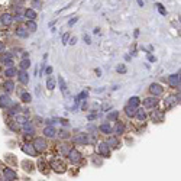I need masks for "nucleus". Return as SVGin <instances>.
Masks as SVG:
<instances>
[{"instance_id":"nucleus-13","label":"nucleus","mask_w":181,"mask_h":181,"mask_svg":"<svg viewBox=\"0 0 181 181\" xmlns=\"http://www.w3.org/2000/svg\"><path fill=\"white\" fill-rule=\"evenodd\" d=\"M12 104H13V102L10 100V97L7 96V94H2L0 96V107L2 109H9Z\"/></svg>"},{"instance_id":"nucleus-3","label":"nucleus","mask_w":181,"mask_h":181,"mask_svg":"<svg viewBox=\"0 0 181 181\" xmlns=\"http://www.w3.org/2000/svg\"><path fill=\"white\" fill-rule=\"evenodd\" d=\"M67 158H68V161L71 162V164H80V162L83 161V155H81V152L78 151L77 148H71V151L68 152V155H67Z\"/></svg>"},{"instance_id":"nucleus-21","label":"nucleus","mask_w":181,"mask_h":181,"mask_svg":"<svg viewBox=\"0 0 181 181\" xmlns=\"http://www.w3.org/2000/svg\"><path fill=\"white\" fill-rule=\"evenodd\" d=\"M0 22H2V23H3L5 26L12 25V22H13V16L10 15V13H3V15L0 16Z\"/></svg>"},{"instance_id":"nucleus-11","label":"nucleus","mask_w":181,"mask_h":181,"mask_svg":"<svg viewBox=\"0 0 181 181\" xmlns=\"http://www.w3.org/2000/svg\"><path fill=\"white\" fill-rule=\"evenodd\" d=\"M151 119H152L155 123H162L164 122V119H165V113H164L162 110L155 109L152 113H151Z\"/></svg>"},{"instance_id":"nucleus-34","label":"nucleus","mask_w":181,"mask_h":181,"mask_svg":"<svg viewBox=\"0 0 181 181\" xmlns=\"http://www.w3.org/2000/svg\"><path fill=\"white\" fill-rule=\"evenodd\" d=\"M29 67H31V61H29V58H28V59H22V61L19 62L20 71H26Z\"/></svg>"},{"instance_id":"nucleus-49","label":"nucleus","mask_w":181,"mask_h":181,"mask_svg":"<svg viewBox=\"0 0 181 181\" xmlns=\"http://www.w3.org/2000/svg\"><path fill=\"white\" fill-rule=\"evenodd\" d=\"M77 20H78V18H72V19L68 22V26H72L74 23H75V22H77Z\"/></svg>"},{"instance_id":"nucleus-51","label":"nucleus","mask_w":181,"mask_h":181,"mask_svg":"<svg viewBox=\"0 0 181 181\" xmlns=\"http://www.w3.org/2000/svg\"><path fill=\"white\" fill-rule=\"evenodd\" d=\"M83 39H84V42H85V44H91L90 36H89V35H84V38H83Z\"/></svg>"},{"instance_id":"nucleus-16","label":"nucleus","mask_w":181,"mask_h":181,"mask_svg":"<svg viewBox=\"0 0 181 181\" xmlns=\"http://www.w3.org/2000/svg\"><path fill=\"white\" fill-rule=\"evenodd\" d=\"M42 133L45 135V138L52 139V138H55V136H57V129H55L54 126H45L44 130H42Z\"/></svg>"},{"instance_id":"nucleus-41","label":"nucleus","mask_w":181,"mask_h":181,"mask_svg":"<svg viewBox=\"0 0 181 181\" xmlns=\"http://www.w3.org/2000/svg\"><path fill=\"white\" fill-rule=\"evenodd\" d=\"M57 133H58V136L59 138H61V139H70V133H68V130H59V132H57Z\"/></svg>"},{"instance_id":"nucleus-36","label":"nucleus","mask_w":181,"mask_h":181,"mask_svg":"<svg viewBox=\"0 0 181 181\" xmlns=\"http://www.w3.org/2000/svg\"><path fill=\"white\" fill-rule=\"evenodd\" d=\"M46 89L49 91H52L54 89H55V80L52 77H48V80H46Z\"/></svg>"},{"instance_id":"nucleus-4","label":"nucleus","mask_w":181,"mask_h":181,"mask_svg":"<svg viewBox=\"0 0 181 181\" xmlns=\"http://www.w3.org/2000/svg\"><path fill=\"white\" fill-rule=\"evenodd\" d=\"M2 175H3V180L5 181H16L18 180V174L16 171L10 167H5L2 169Z\"/></svg>"},{"instance_id":"nucleus-5","label":"nucleus","mask_w":181,"mask_h":181,"mask_svg":"<svg viewBox=\"0 0 181 181\" xmlns=\"http://www.w3.org/2000/svg\"><path fill=\"white\" fill-rule=\"evenodd\" d=\"M177 104H180V93H178V94H174V96H168L164 100V106H165L167 110L175 107Z\"/></svg>"},{"instance_id":"nucleus-2","label":"nucleus","mask_w":181,"mask_h":181,"mask_svg":"<svg viewBox=\"0 0 181 181\" xmlns=\"http://www.w3.org/2000/svg\"><path fill=\"white\" fill-rule=\"evenodd\" d=\"M32 146L35 148V151H36L38 154H42V152L48 151V142H46L45 138H35Z\"/></svg>"},{"instance_id":"nucleus-9","label":"nucleus","mask_w":181,"mask_h":181,"mask_svg":"<svg viewBox=\"0 0 181 181\" xmlns=\"http://www.w3.org/2000/svg\"><path fill=\"white\" fill-rule=\"evenodd\" d=\"M149 93L154 97H158L164 93V87L161 84H158V83H152V84L149 85Z\"/></svg>"},{"instance_id":"nucleus-25","label":"nucleus","mask_w":181,"mask_h":181,"mask_svg":"<svg viewBox=\"0 0 181 181\" xmlns=\"http://www.w3.org/2000/svg\"><path fill=\"white\" fill-rule=\"evenodd\" d=\"M22 168L25 169L26 173H33V171H35L33 162L32 161H28V159H25V161L22 162Z\"/></svg>"},{"instance_id":"nucleus-39","label":"nucleus","mask_w":181,"mask_h":181,"mask_svg":"<svg viewBox=\"0 0 181 181\" xmlns=\"http://www.w3.org/2000/svg\"><path fill=\"white\" fill-rule=\"evenodd\" d=\"M59 89H61V91H62V94H68V91H67V85H65V81L62 77H59Z\"/></svg>"},{"instance_id":"nucleus-31","label":"nucleus","mask_w":181,"mask_h":181,"mask_svg":"<svg viewBox=\"0 0 181 181\" xmlns=\"http://www.w3.org/2000/svg\"><path fill=\"white\" fill-rule=\"evenodd\" d=\"M15 33H16L18 38H22V39L28 38V35H29V32L26 31V28H18V29L15 31Z\"/></svg>"},{"instance_id":"nucleus-24","label":"nucleus","mask_w":181,"mask_h":181,"mask_svg":"<svg viewBox=\"0 0 181 181\" xmlns=\"http://www.w3.org/2000/svg\"><path fill=\"white\" fill-rule=\"evenodd\" d=\"M106 143L109 145V148H119L120 145H119V139H117V136H110L109 139L106 141Z\"/></svg>"},{"instance_id":"nucleus-30","label":"nucleus","mask_w":181,"mask_h":181,"mask_svg":"<svg viewBox=\"0 0 181 181\" xmlns=\"http://www.w3.org/2000/svg\"><path fill=\"white\" fill-rule=\"evenodd\" d=\"M130 107H133V109H138L139 107V104H141V99L138 96H133L129 99V103H128Z\"/></svg>"},{"instance_id":"nucleus-10","label":"nucleus","mask_w":181,"mask_h":181,"mask_svg":"<svg viewBox=\"0 0 181 181\" xmlns=\"http://www.w3.org/2000/svg\"><path fill=\"white\" fill-rule=\"evenodd\" d=\"M72 141L74 143H77V145H87V143L90 142L89 141V133H78L72 138Z\"/></svg>"},{"instance_id":"nucleus-14","label":"nucleus","mask_w":181,"mask_h":181,"mask_svg":"<svg viewBox=\"0 0 181 181\" xmlns=\"http://www.w3.org/2000/svg\"><path fill=\"white\" fill-rule=\"evenodd\" d=\"M22 132L26 135V138H28V136H33L35 135V128L32 126L31 122H28V123H25V125H22Z\"/></svg>"},{"instance_id":"nucleus-27","label":"nucleus","mask_w":181,"mask_h":181,"mask_svg":"<svg viewBox=\"0 0 181 181\" xmlns=\"http://www.w3.org/2000/svg\"><path fill=\"white\" fill-rule=\"evenodd\" d=\"M3 90L6 91V93H12L15 90V83H13L12 80H6L3 83Z\"/></svg>"},{"instance_id":"nucleus-15","label":"nucleus","mask_w":181,"mask_h":181,"mask_svg":"<svg viewBox=\"0 0 181 181\" xmlns=\"http://www.w3.org/2000/svg\"><path fill=\"white\" fill-rule=\"evenodd\" d=\"M135 117L139 120V122H145L146 119H148V113H146V110L145 109H141V107H138L135 112Z\"/></svg>"},{"instance_id":"nucleus-44","label":"nucleus","mask_w":181,"mask_h":181,"mask_svg":"<svg viewBox=\"0 0 181 181\" xmlns=\"http://www.w3.org/2000/svg\"><path fill=\"white\" fill-rule=\"evenodd\" d=\"M13 123H15V122H9V123H7V126H9V128H10L12 130H15V132H16V130H19L18 125H13Z\"/></svg>"},{"instance_id":"nucleus-55","label":"nucleus","mask_w":181,"mask_h":181,"mask_svg":"<svg viewBox=\"0 0 181 181\" xmlns=\"http://www.w3.org/2000/svg\"><path fill=\"white\" fill-rule=\"evenodd\" d=\"M148 59H149V62H155V57H154V55H151V54L148 55Z\"/></svg>"},{"instance_id":"nucleus-38","label":"nucleus","mask_w":181,"mask_h":181,"mask_svg":"<svg viewBox=\"0 0 181 181\" xmlns=\"http://www.w3.org/2000/svg\"><path fill=\"white\" fill-rule=\"evenodd\" d=\"M117 117H119V112H110L107 115V120L109 122H116Z\"/></svg>"},{"instance_id":"nucleus-22","label":"nucleus","mask_w":181,"mask_h":181,"mask_svg":"<svg viewBox=\"0 0 181 181\" xmlns=\"http://www.w3.org/2000/svg\"><path fill=\"white\" fill-rule=\"evenodd\" d=\"M125 129H126L125 123L123 122H116V126H115V129H113V133H115L116 136L123 135V133H125Z\"/></svg>"},{"instance_id":"nucleus-56","label":"nucleus","mask_w":181,"mask_h":181,"mask_svg":"<svg viewBox=\"0 0 181 181\" xmlns=\"http://www.w3.org/2000/svg\"><path fill=\"white\" fill-rule=\"evenodd\" d=\"M59 122H61V125H64V126H68V120L67 119H61Z\"/></svg>"},{"instance_id":"nucleus-8","label":"nucleus","mask_w":181,"mask_h":181,"mask_svg":"<svg viewBox=\"0 0 181 181\" xmlns=\"http://www.w3.org/2000/svg\"><path fill=\"white\" fill-rule=\"evenodd\" d=\"M159 103V100H158V97H146V99H143V106L146 107V109H155L156 106Z\"/></svg>"},{"instance_id":"nucleus-46","label":"nucleus","mask_w":181,"mask_h":181,"mask_svg":"<svg viewBox=\"0 0 181 181\" xmlns=\"http://www.w3.org/2000/svg\"><path fill=\"white\" fill-rule=\"evenodd\" d=\"M116 71H117V72H122V74H125V72H126V67H125V65H119V67L116 68Z\"/></svg>"},{"instance_id":"nucleus-7","label":"nucleus","mask_w":181,"mask_h":181,"mask_svg":"<svg viewBox=\"0 0 181 181\" xmlns=\"http://www.w3.org/2000/svg\"><path fill=\"white\" fill-rule=\"evenodd\" d=\"M168 85L173 87L175 90H180V85H181V77H180V72L178 74H173L168 77Z\"/></svg>"},{"instance_id":"nucleus-43","label":"nucleus","mask_w":181,"mask_h":181,"mask_svg":"<svg viewBox=\"0 0 181 181\" xmlns=\"http://www.w3.org/2000/svg\"><path fill=\"white\" fill-rule=\"evenodd\" d=\"M68 41H70V33H64L62 35V44H68Z\"/></svg>"},{"instance_id":"nucleus-42","label":"nucleus","mask_w":181,"mask_h":181,"mask_svg":"<svg viewBox=\"0 0 181 181\" xmlns=\"http://www.w3.org/2000/svg\"><path fill=\"white\" fill-rule=\"evenodd\" d=\"M87 99V91H81L77 97H75V103H80L81 100H85Z\"/></svg>"},{"instance_id":"nucleus-12","label":"nucleus","mask_w":181,"mask_h":181,"mask_svg":"<svg viewBox=\"0 0 181 181\" xmlns=\"http://www.w3.org/2000/svg\"><path fill=\"white\" fill-rule=\"evenodd\" d=\"M22 151L25 152L26 155H29V156H32V158H35V156H38L39 154L35 151V148L32 146V143H23L22 145Z\"/></svg>"},{"instance_id":"nucleus-28","label":"nucleus","mask_w":181,"mask_h":181,"mask_svg":"<svg viewBox=\"0 0 181 181\" xmlns=\"http://www.w3.org/2000/svg\"><path fill=\"white\" fill-rule=\"evenodd\" d=\"M25 26H26V31H28V32H35V31L38 29V26H36V22H35V20H26Z\"/></svg>"},{"instance_id":"nucleus-40","label":"nucleus","mask_w":181,"mask_h":181,"mask_svg":"<svg viewBox=\"0 0 181 181\" xmlns=\"http://www.w3.org/2000/svg\"><path fill=\"white\" fill-rule=\"evenodd\" d=\"M41 7H42V2L41 0H32L31 2V9L35 10V9H41Z\"/></svg>"},{"instance_id":"nucleus-47","label":"nucleus","mask_w":181,"mask_h":181,"mask_svg":"<svg viewBox=\"0 0 181 181\" xmlns=\"http://www.w3.org/2000/svg\"><path fill=\"white\" fill-rule=\"evenodd\" d=\"M156 6H158V10H159V13H161V15H167V12H165V9H164V6H162L161 3H158Z\"/></svg>"},{"instance_id":"nucleus-54","label":"nucleus","mask_w":181,"mask_h":181,"mask_svg":"<svg viewBox=\"0 0 181 181\" xmlns=\"http://www.w3.org/2000/svg\"><path fill=\"white\" fill-rule=\"evenodd\" d=\"M96 117H97V115H96V113H93V115H89L87 119H89V120H93V119H96Z\"/></svg>"},{"instance_id":"nucleus-48","label":"nucleus","mask_w":181,"mask_h":181,"mask_svg":"<svg viewBox=\"0 0 181 181\" xmlns=\"http://www.w3.org/2000/svg\"><path fill=\"white\" fill-rule=\"evenodd\" d=\"M5 48H6L5 42H2V41H0V54H2V52H5Z\"/></svg>"},{"instance_id":"nucleus-18","label":"nucleus","mask_w":181,"mask_h":181,"mask_svg":"<svg viewBox=\"0 0 181 181\" xmlns=\"http://www.w3.org/2000/svg\"><path fill=\"white\" fill-rule=\"evenodd\" d=\"M2 62L6 65L7 68H9V67H13V54H10V52H6V54L2 57Z\"/></svg>"},{"instance_id":"nucleus-50","label":"nucleus","mask_w":181,"mask_h":181,"mask_svg":"<svg viewBox=\"0 0 181 181\" xmlns=\"http://www.w3.org/2000/svg\"><path fill=\"white\" fill-rule=\"evenodd\" d=\"M45 72H46V74H48V75H51V74H52V67H51V65H49V67H46Z\"/></svg>"},{"instance_id":"nucleus-17","label":"nucleus","mask_w":181,"mask_h":181,"mask_svg":"<svg viewBox=\"0 0 181 181\" xmlns=\"http://www.w3.org/2000/svg\"><path fill=\"white\" fill-rule=\"evenodd\" d=\"M71 148H72V146L70 145V143L62 142L61 145H58V152H59V154H61L62 156H67V155H68V152L71 151Z\"/></svg>"},{"instance_id":"nucleus-52","label":"nucleus","mask_w":181,"mask_h":181,"mask_svg":"<svg viewBox=\"0 0 181 181\" xmlns=\"http://www.w3.org/2000/svg\"><path fill=\"white\" fill-rule=\"evenodd\" d=\"M87 106H89V104H87V100H83V104H81V110H85V109H87Z\"/></svg>"},{"instance_id":"nucleus-45","label":"nucleus","mask_w":181,"mask_h":181,"mask_svg":"<svg viewBox=\"0 0 181 181\" xmlns=\"http://www.w3.org/2000/svg\"><path fill=\"white\" fill-rule=\"evenodd\" d=\"M13 158H15V156L9 154V155H6V161H7V162H12V164H16L18 161H16V159H13Z\"/></svg>"},{"instance_id":"nucleus-23","label":"nucleus","mask_w":181,"mask_h":181,"mask_svg":"<svg viewBox=\"0 0 181 181\" xmlns=\"http://www.w3.org/2000/svg\"><path fill=\"white\" fill-rule=\"evenodd\" d=\"M18 80H19L22 84H28L29 83V75H28V71H18Z\"/></svg>"},{"instance_id":"nucleus-26","label":"nucleus","mask_w":181,"mask_h":181,"mask_svg":"<svg viewBox=\"0 0 181 181\" xmlns=\"http://www.w3.org/2000/svg\"><path fill=\"white\" fill-rule=\"evenodd\" d=\"M20 106L19 104H12V106H10V109H9V112H7V113H9V116H18V115H19L20 113Z\"/></svg>"},{"instance_id":"nucleus-20","label":"nucleus","mask_w":181,"mask_h":181,"mask_svg":"<svg viewBox=\"0 0 181 181\" xmlns=\"http://www.w3.org/2000/svg\"><path fill=\"white\" fill-rule=\"evenodd\" d=\"M99 130H100L102 133H104V135H110V133L113 132V128H112V125H110L109 122H106V123H102V125L99 126Z\"/></svg>"},{"instance_id":"nucleus-32","label":"nucleus","mask_w":181,"mask_h":181,"mask_svg":"<svg viewBox=\"0 0 181 181\" xmlns=\"http://www.w3.org/2000/svg\"><path fill=\"white\" fill-rule=\"evenodd\" d=\"M23 15H25V18L28 20H35L36 19V12H35L33 9H26Z\"/></svg>"},{"instance_id":"nucleus-33","label":"nucleus","mask_w":181,"mask_h":181,"mask_svg":"<svg viewBox=\"0 0 181 181\" xmlns=\"http://www.w3.org/2000/svg\"><path fill=\"white\" fill-rule=\"evenodd\" d=\"M20 100H22L23 103H31V102H32V94L28 93V91H23V93L20 94Z\"/></svg>"},{"instance_id":"nucleus-35","label":"nucleus","mask_w":181,"mask_h":181,"mask_svg":"<svg viewBox=\"0 0 181 181\" xmlns=\"http://www.w3.org/2000/svg\"><path fill=\"white\" fill-rule=\"evenodd\" d=\"M135 112H136V109H133V107H130L129 104H126V106H125V113H126V116H129V117H135Z\"/></svg>"},{"instance_id":"nucleus-29","label":"nucleus","mask_w":181,"mask_h":181,"mask_svg":"<svg viewBox=\"0 0 181 181\" xmlns=\"http://www.w3.org/2000/svg\"><path fill=\"white\" fill-rule=\"evenodd\" d=\"M16 74H18V70H16L15 67H9V68L5 70V77H7L9 80L12 77H16Z\"/></svg>"},{"instance_id":"nucleus-1","label":"nucleus","mask_w":181,"mask_h":181,"mask_svg":"<svg viewBox=\"0 0 181 181\" xmlns=\"http://www.w3.org/2000/svg\"><path fill=\"white\" fill-rule=\"evenodd\" d=\"M49 168L54 171V173H57V174H64L65 171H67V165H65V162L62 159H59V158H54L49 161Z\"/></svg>"},{"instance_id":"nucleus-53","label":"nucleus","mask_w":181,"mask_h":181,"mask_svg":"<svg viewBox=\"0 0 181 181\" xmlns=\"http://www.w3.org/2000/svg\"><path fill=\"white\" fill-rule=\"evenodd\" d=\"M75 42H77V38H75V36H74V38H70V41H68V44H71V45H74Z\"/></svg>"},{"instance_id":"nucleus-6","label":"nucleus","mask_w":181,"mask_h":181,"mask_svg":"<svg viewBox=\"0 0 181 181\" xmlns=\"http://www.w3.org/2000/svg\"><path fill=\"white\" fill-rule=\"evenodd\" d=\"M97 154L100 156H103V158H109L112 155V149L109 148V145L106 142H100L97 145Z\"/></svg>"},{"instance_id":"nucleus-37","label":"nucleus","mask_w":181,"mask_h":181,"mask_svg":"<svg viewBox=\"0 0 181 181\" xmlns=\"http://www.w3.org/2000/svg\"><path fill=\"white\" fill-rule=\"evenodd\" d=\"M15 122L20 123V125H25V123H28L29 120H28V116H20V115H18V116H15Z\"/></svg>"},{"instance_id":"nucleus-19","label":"nucleus","mask_w":181,"mask_h":181,"mask_svg":"<svg viewBox=\"0 0 181 181\" xmlns=\"http://www.w3.org/2000/svg\"><path fill=\"white\" fill-rule=\"evenodd\" d=\"M38 168H39V171H41L44 175L49 174V171H48V169H49V164L45 162L44 159H39V161H38Z\"/></svg>"}]
</instances>
